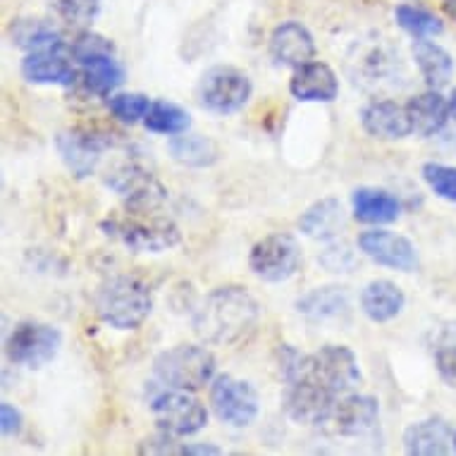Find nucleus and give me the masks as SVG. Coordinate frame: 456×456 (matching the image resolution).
Returning a JSON list of instances; mask_svg holds the SVG:
<instances>
[{"label": "nucleus", "instance_id": "nucleus-1", "mask_svg": "<svg viewBox=\"0 0 456 456\" xmlns=\"http://www.w3.org/2000/svg\"><path fill=\"white\" fill-rule=\"evenodd\" d=\"M261 321V306L244 287H217L194 308L191 325L203 345L232 346L247 339Z\"/></svg>", "mask_w": 456, "mask_h": 456}, {"label": "nucleus", "instance_id": "nucleus-2", "mask_svg": "<svg viewBox=\"0 0 456 456\" xmlns=\"http://www.w3.org/2000/svg\"><path fill=\"white\" fill-rule=\"evenodd\" d=\"M94 308L98 318L115 330H136L153 311L151 287L136 275L108 277L96 289Z\"/></svg>", "mask_w": 456, "mask_h": 456}, {"label": "nucleus", "instance_id": "nucleus-3", "mask_svg": "<svg viewBox=\"0 0 456 456\" xmlns=\"http://www.w3.org/2000/svg\"><path fill=\"white\" fill-rule=\"evenodd\" d=\"M101 227L134 254H163L182 240L180 227L156 210H129V216L105 220Z\"/></svg>", "mask_w": 456, "mask_h": 456}, {"label": "nucleus", "instance_id": "nucleus-4", "mask_svg": "<svg viewBox=\"0 0 456 456\" xmlns=\"http://www.w3.org/2000/svg\"><path fill=\"white\" fill-rule=\"evenodd\" d=\"M216 356L201 345H177L153 359V375L175 389H203L216 380Z\"/></svg>", "mask_w": 456, "mask_h": 456}, {"label": "nucleus", "instance_id": "nucleus-5", "mask_svg": "<svg viewBox=\"0 0 456 456\" xmlns=\"http://www.w3.org/2000/svg\"><path fill=\"white\" fill-rule=\"evenodd\" d=\"M297 378H314L330 387L335 395H345L361 382V368L356 354L345 345H325L318 352L304 354L299 366L287 382Z\"/></svg>", "mask_w": 456, "mask_h": 456}, {"label": "nucleus", "instance_id": "nucleus-6", "mask_svg": "<svg viewBox=\"0 0 456 456\" xmlns=\"http://www.w3.org/2000/svg\"><path fill=\"white\" fill-rule=\"evenodd\" d=\"M62 346V332L55 325L41 321H20L15 328L10 330L5 339V359L12 366L38 368L48 366Z\"/></svg>", "mask_w": 456, "mask_h": 456}, {"label": "nucleus", "instance_id": "nucleus-7", "mask_svg": "<svg viewBox=\"0 0 456 456\" xmlns=\"http://www.w3.org/2000/svg\"><path fill=\"white\" fill-rule=\"evenodd\" d=\"M254 84L247 72H241L230 65H217L210 68L199 82L196 98L203 110L216 112V115H232L240 112L251 101Z\"/></svg>", "mask_w": 456, "mask_h": 456}, {"label": "nucleus", "instance_id": "nucleus-8", "mask_svg": "<svg viewBox=\"0 0 456 456\" xmlns=\"http://www.w3.org/2000/svg\"><path fill=\"white\" fill-rule=\"evenodd\" d=\"M151 413L156 420L158 430L173 435V437H189L201 433L208 426L206 406L189 395V389H165L151 402Z\"/></svg>", "mask_w": 456, "mask_h": 456}, {"label": "nucleus", "instance_id": "nucleus-9", "mask_svg": "<svg viewBox=\"0 0 456 456\" xmlns=\"http://www.w3.org/2000/svg\"><path fill=\"white\" fill-rule=\"evenodd\" d=\"M210 406L223 423L232 428H248L258 419L261 396L248 380L234 375H217L210 382Z\"/></svg>", "mask_w": 456, "mask_h": 456}, {"label": "nucleus", "instance_id": "nucleus-10", "mask_svg": "<svg viewBox=\"0 0 456 456\" xmlns=\"http://www.w3.org/2000/svg\"><path fill=\"white\" fill-rule=\"evenodd\" d=\"M301 265L299 241L289 234H268L256 241L248 254V268L258 280L280 284L292 280Z\"/></svg>", "mask_w": 456, "mask_h": 456}, {"label": "nucleus", "instance_id": "nucleus-11", "mask_svg": "<svg viewBox=\"0 0 456 456\" xmlns=\"http://www.w3.org/2000/svg\"><path fill=\"white\" fill-rule=\"evenodd\" d=\"M335 392L314 378H297L287 382L284 413L297 426H321L335 413Z\"/></svg>", "mask_w": 456, "mask_h": 456}, {"label": "nucleus", "instance_id": "nucleus-12", "mask_svg": "<svg viewBox=\"0 0 456 456\" xmlns=\"http://www.w3.org/2000/svg\"><path fill=\"white\" fill-rule=\"evenodd\" d=\"M105 187L120 196L129 210H156L167 199V189L156 175L136 163L112 167L105 177Z\"/></svg>", "mask_w": 456, "mask_h": 456}, {"label": "nucleus", "instance_id": "nucleus-13", "mask_svg": "<svg viewBox=\"0 0 456 456\" xmlns=\"http://www.w3.org/2000/svg\"><path fill=\"white\" fill-rule=\"evenodd\" d=\"M359 248L363 254L385 268L399 273H413L419 268V248L411 240L389 230H368L359 234Z\"/></svg>", "mask_w": 456, "mask_h": 456}, {"label": "nucleus", "instance_id": "nucleus-14", "mask_svg": "<svg viewBox=\"0 0 456 456\" xmlns=\"http://www.w3.org/2000/svg\"><path fill=\"white\" fill-rule=\"evenodd\" d=\"M108 143L110 142L103 136L84 129H68L55 136V149L61 153V160L77 180H86L96 173Z\"/></svg>", "mask_w": 456, "mask_h": 456}, {"label": "nucleus", "instance_id": "nucleus-15", "mask_svg": "<svg viewBox=\"0 0 456 456\" xmlns=\"http://www.w3.org/2000/svg\"><path fill=\"white\" fill-rule=\"evenodd\" d=\"M270 58L282 68H301L315 58L314 34L301 22L277 24L270 34Z\"/></svg>", "mask_w": 456, "mask_h": 456}, {"label": "nucleus", "instance_id": "nucleus-16", "mask_svg": "<svg viewBox=\"0 0 456 456\" xmlns=\"http://www.w3.org/2000/svg\"><path fill=\"white\" fill-rule=\"evenodd\" d=\"M404 449L411 456L456 454V430L444 419H423L404 430Z\"/></svg>", "mask_w": 456, "mask_h": 456}, {"label": "nucleus", "instance_id": "nucleus-17", "mask_svg": "<svg viewBox=\"0 0 456 456\" xmlns=\"http://www.w3.org/2000/svg\"><path fill=\"white\" fill-rule=\"evenodd\" d=\"M361 127L368 136L380 142H399L413 134L406 105L395 101H373L361 110Z\"/></svg>", "mask_w": 456, "mask_h": 456}, {"label": "nucleus", "instance_id": "nucleus-18", "mask_svg": "<svg viewBox=\"0 0 456 456\" xmlns=\"http://www.w3.org/2000/svg\"><path fill=\"white\" fill-rule=\"evenodd\" d=\"M22 77L29 84H44V86H72L77 82V68L68 55L58 48L29 53L22 61Z\"/></svg>", "mask_w": 456, "mask_h": 456}, {"label": "nucleus", "instance_id": "nucleus-19", "mask_svg": "<svg viewBox=\"0 0 456 456\" xmlns=\"http://www.w3.org/2000/svg\"><path fill=\"white\" fill-rule=\"evenodd\" d=\"M289 94L301 103H332L339 96V79L325 62H306L294 69Z\"/></svg>", "mask_w": 456, "mask_h": 456}, {"label": "nucleus", "instance_id": "nucleus-20", "mask_svg": "<svg viewBox=\"0 0 456 456\" xmlns=\"http://www.w3.org/2000/svg\"><path fill=\"white\" fill-rule=\"evenodd\" d=\"M335 430L345 437H363L378 426L380 404L370 395H346L335 404Z\"/></svg>", "mask_w": 456, "mask_h": 456}, {"label": "nucleus", "instance_id": "nucleus-21", "mask_svg": "<svg viewBox=\"0 0 456 456\" xmlns=\"http://www.w3.org/2000/svg\"><path fill=\"white\" fill-rule=\"evenodd\" d=\"M75 62L79 65V77H82L84 89L94 94V96H110L112 91L122 86V82H125V68L115 58V51L84 55V58Z\"/></svg>", "mask_w": 456, "mask_h": 456}, {"label": "nucleus", "instance_id": "nucleus-22", "mask_svg": "<svg viewBox=\"0 0 456 456\" xmlns=\"http://www.w3.org/2000/svg\"><path fill=\"white\" fill-rule=\"evenodd\" d=\"M406 110H409L413 134H419L420 139H430V136L440 134L449 118H452L449 101L442 96L440 89H428L419 96H413L406 103Z\"/></svg>", "mask_w": 456, "mask_h": 456}, {"label": "nucleus", "instance_id": "nucleus-23", "mask_svg": "<svg viewBox=\"0 0 456 456\" xmlns=\"http://www.w3.org/2000/svg\"><path fill=\"white\" fill-rule=\"evenodd\" d=\"M406 306V294L392 280H373L361 292V311L370 322H389Z\"/></svg>", "mask_w": 456, "mask_h": 456}, {"label": "nucleus", "instance_id": "nucleus-24", "mask_svg": "<svg viewBox=\"0 0 456 456\" xmlns=\"http://www.w3.org/2000/svg\"><path fill=\"white\" fill-rule=\"evenodd\" d=\"M354 217L366 224H389L402 216V203L395 194L378 187H359L352 194Z\"/></svg>", "mask_w": 456, "mask_h": 456}, {"label": "nucleus", "instance_id": "nucleus-25", "mask_svg": "<svg viewBox=\"0 0 456 456\" xmlns=\"http://www.w3.org/2000/svg\"><path fill=\"white\" fill-rule=\"evenodd\" d=\"M346 216L342 203L337 199H321L314 206H308L299 217V230L311 240L328 241L345 230Z\"/></svg>", "mask_w": 456, "mask_h": 456}, {"label": "nucleus", "instance_id": "nucleus-26", "mask_svg": "<svg viewBox=\"0 0 456 456\" xmlns=\"http://www.w3.org/2000/svg\"><path fill=\"white\" fill-rule=\"evenodd\" d=\"M413 62L419 68L423 82L428 89H442L447 86L452 75H454V61L440 44L428 41V38H416L411 45Z\"/></svg>", "mask_w": 456, "mask_h": 456}, {"label": "nucleus", "instance_id": "nucleus-27", "mask_svg": "<svg viewBox=\"0 0 456 456\" xmlns=\"http://www.w3.org/2000/svg\"><path fill=\"white\" fill-rule=\"evenodd\" d=\"M10 38L17 48L27 53L45 51V48H58L62 45V34L53 27L48 20L37 17H22L10 24Z\"/></svg>", "mask_w": 456, "mask_h": 456}, {"label": "nucleus", "instance_id": "nucleus-28", "mask_svg": "<svg viewBox=\"0 0 456 456\" xmlns=\"http://www.w3.org/2000/svg\"><path fill=\"white\" fill-rule=\"evenodd\" d=\"M167 151H170L173 160L187 165V167H210L220 158V149L213 139L201 134H187V132L175 134L167 142Z\"/></svg>", "mask_w": 456, "mask_h": 456}, {"label": "nucleus", "instance_id": "nucleus-29", "mask_svg": "<svg viewBox=\"0 0 456 456\" xmlns=\"http://www.w3.org/2000/svg\"><path fill=\"white\" fill-rule=\"evenodd\" d=\"M346 308H349V294L345 287H318L297 301V311L314 321L339 318L346 314Z\"/></svg>", "mask_w": 456, "mask_h": 456}, {"label": "nucleus", "instance_id": "nucleus-30", "mask_svg": "<svg viewBox=\"0 0 456 456\" xmlns=\"http://www.w3.org/2000/svg\"><path fill=\"white\" fill-rule=\"evenodd\" d=\"M143 125L153 134H184L191 127V115L182 105L170 103V101H153Z\"/></svg>", "mask_w": 456, "mask_h": 456}, {"label": "nucleus", "instance_id": "nucleus-31", "mask_svg": "<svg viewBox=\"0 0 456 456\" xmlns=\"http://www.w3.org/2000/svg\"><path fill=\"white\" fill-rule=\"evenodd\" d=\"M395 20L413 38H430L444 31V24L440 22V17L433 15L430 10L419 8V5H409V3L395 10Z\"/></svg>", "mask_w": 456, "mask_h": 456}, {"label": "nucleus", "instance_id": "nucleus-32", "mask_svg": "<svg viewBox=\"0 0 456 456\" xmlns=\"http://www.w3.org/2000/svg\"><path fill=\"white\" fill-rule=\"evenodd\" d=\"M108 108H110L115 120L125 122V125H136V122L146 120L151 110V98L136 94V91L115 94V96L108 98Z\"/></svg>", "mask_w": 456, "mask_h": 456}, {"label": "nucleus", "instance_id": "nucleus-33", "mask_svg": "<svg viewBox=\"0 0 456 456\" xmlns=\"http://www.w3.org/2000/svg\"><path fill=\"white\" fill-rule=\"evenodd\" d=\"M423 182H426L435 196H440L444 201L456 203V167L454 165L442 163H426L420 167Z\"/></svg>", "mask_w": 456, "mask_h": 456}, {"label": "nucleus", "instance_id": "nucleus-34", "mask_svg": "<svg viewBox=\"0 0 456 456\" xmlns=\"http://www.w3.org/2000/svg\"><path fill=\"white\" fill-rule=\"evenodd\" d=\"M62 22L75 29H89L101 12V0H58Z\"/></svg>", "mask_w": 456, "mask_h": 456}, {"label": "nucleus", "instance_id": "nucleus-35", "mask_svg": "<svg viewBox=\"0 0 456 456\" xmlns=\"http://www.w3.org/2000/svg\"><path fill=\"white\" fill-rule=\"evenodd\" d=\"M139 454H182V447H177L173 435L158 430V435L153 437H146V440L139 444Z\"/></svg>", "mask_w": 456, "mask_h": 456}, {"label": "nucleus", "instance_id": "nucleus-36", "mask_svg": "<svg viewBox=\"0 0 456 456\" xmlns=\"http://www.w3.org/2000/svg\"><path fill=\"white\" fill-rule=\"evenodd\" d=\"M22 428H24L22 411H20L15 404L3 402V404H0V430H3V435H5V437H15V435L22 433Z\"/></svg>", "mask_w": 456, "mask_h": 456}, {"label": "nucleus", "instance_id": "nucleus-37", "mask_svg": "<svg viewBox=\"0 0 456 456\" xmlns=\"http://www.w3.org/2000/svg\"><path fill=\"white\" fill-rule=\"evenodd\" d=\"M435 366H437V373L449 387L456 389V346H444L435 356Z\"/></svg>", "mask_w": 456, "mask_h": 456}, {"label": "nucleus", "instance_id": "nucleus-38", "mask_svg": "<svg viewBox=\"0 0 456 456\" xmlns=\"http://www.w3.org/2000/svg\"><path fill=\"white\" fill-rule=\"evenodd\" d=\"M182 454H189V456H194V454L217 456V454H223V449L216 447V444H184V447H182Z\"/></svg>", "mask_w": 456, "mask_h": 456}, {"label": "nucleus", "instance_id": "nucleus-39", "mask_svg": "<svg viewBox=\"0 0 456 456\" xmlns=\"http://www.w3.org/2000/svg\"><path fill=\"white\" fill-rule=\"evenodd\" d=\"M442 10H444V15L449 20H454L456 22V0H442Z\"/></svg>", "mask_w": 456, "mask_h": 456}, {"label": "nucleus", "instance_id": "nucleus-40", "mask_svg": "<svg viewBox=\"0 0 456 456\" xmlns=\"http://www.w3.org/2000/svg\"><path fill=\"white\" fill-rule=\"evenodd\" d=\"M449 112H452V118L456 120V89L452 91V96H449Z\"/></svg>", "mask_w": 456, "mask_h": 456}]
</instances>
